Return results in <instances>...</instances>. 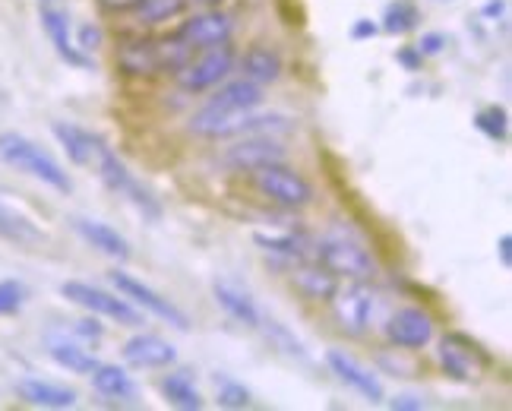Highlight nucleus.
Returning <instances> with one entry per match:
<instances>
[{
    "label": "nucleus",
    "instance_id": "1",
    "mask_svg": "<svg viewBox=\"0 0 512 411\" xmlns=\"http://www.w3.org/2000/svg\"><path fill=\"white\" fill-rule=\"evenodd\" d=\"M263 105V86H256L250 80H225L222 86H215L209 95V102L190 117V133L203 136V140H225L234 136L241 127V121Z\"/></svg>",
    "mask_w": 512,
    "mask_h": 411
},
{
    "label": "nucleus",
    "instance_id": "2",
    "mask_svg": "<svg viewBox=\"0 0 512 411\" xmlns=\"http://www.w3.org/2000/svg\"><path fill=\"white\" fill-rule=\"evenodd\" d=\"M0 162L29 174V178H35V181H42L45 187H51L57 193L73 190V181L64 171V165L57 162L48 149H42L35 140H29V136L16 133V130L0 133Z\"/></svg>",
    "mask_w": 512,
    "mask_h": 411
},
{
    "label": "nucleus",
    "instance_id": "3",
    "mask_svg": "<svg viewBox=\"0 0 512 411\" xmlns=\"http://www.w3.org/2000/svg\"><path fill=\"white\" fill-rule=\"evenodd\" d=\"M317 260L320 266H326L336 279H358V282H370L377 276V263H373L370 250L351 238L345 231H329L317 241Z\"/></svg>",
    "mask_w": 512,
    "mask_h": 411
},
{
    "label": "nucleus",
    "instance_id": "4",
    "mask_svg": "<svg viewBox=\"0 0 512 411\" xmlns=\"http://www.w3.org/2000/svg\"><path fill=\"white\" fill-rule=\"evenodd\" d=\"M234 61H238V57H234L231 42L193 51L187 57V64L181 70H174L177 86L187 89V92H206V89L222 86L234 70Z\"/></svg>",
    "mask_w": 512,
    "mask_h": 411
},
{
    "label": "nucleus",
    "instance_id": "5",
    "mask_svg": "<svg viewBox=\"0 0 512 411\" xmlns=\"http://www.w3.org/2000/svg\"><path fill=\"white\" fill-rule=\"evenodd\" d=\"M61 295L76 304L89 310L92 317H105V320H114L121 326H140L143 323V310L133 307L124 295H111V291L98 288V285H89V282H80V279H67L61 285Z\"/></svg>",
    "mask_w": 512,
    "mask_h": 411
},
{
    "label": "nucleus",
    "instance_id": "6",
    "mask_svg": "<svg viewBox=\"0 0 512 411\" xmlns=\"http://www.w3.org/2000/svg\"><path fill=\"white\" fill-rule=\"evenodd\" d=\"M253 181H256V190H260L266 200H272L282 209H304L313 203L310 181L301 171L288 168L285 162H275V165L253 171Z\"/></svg>",
    "mask_w": 512,
    "mask_h": 411
},
{
    "label": "nucleus",
    "instance_id": "7",
    "mask_svg": "<svg viewBox=\"0 0 512 411\" xmlns=\"http://www.w3.org/2000/svg\"><path fill=\"white\" fill-rule=\"evenodd\" d=\"M38 19H42V29L48 35L54 54L61 57L64 64H70L76 70L92 67V57L83 54L73 42V19H70L67 0H38Z\"/></svg>",
    "mask_w": 512,
    "mask_h": 411
},
{
    "label": "nucleus",
    "instance_id": "8",
    "mask_svg": "<svg viewBox=\"0 0 512 411\" xmlns=\"http://www.w3.org/2000/svg\"><path fill=\"white\" fill-rule=\"evenodd\" d=\"M329 301L332 310H336L339 329L348 332V336H364L373 320V310H377V295H373L370 282L348 279V285H339Z\"/></svg>",
    "mask_w": 512,
    "mask_h": 411
},
{
    "label": "nucleus",
    "instance_id": "9",
    "mask_svg": "<svg viewBox=\"0 0 512 411\" xmlns=\"http://www.w3.org/2000/svg\"><path fill=\"white\" fill-rule=\"evenodd\" d=\"M111 285H114L117 291H121V295H124L133 307H140V310L152 313V317L165 320L168 326L181 329V332H187V329H190V320H187V313H184L181 307H177L174 301H168L165 295H159V291H155V288H149L146 282L133 279L130 272L114 269V272H111Z\"/></svg>",
    "mask_w": 512,
    "mask_h": 411
},
{
    "label": "nucleus",
    "instance_id": "10",
    "mask_svg": "<svg viewBox=\"0 0 512 411\" xmlns=\"http://www.w3.org/2000/svg\"><path fill=\"white\" fill-rule=\"evenodd\" d=\"M288 149L282 143V136H238V143H231L222 155V162L231 171H260L266 165L285 162Z\"/></svg>",
    "mask_w": 512,
    "mask_h": 411
},
{
    "label": "nucleus",
    "instance_id": "11",
    "mask_svg": "<svg viewBox=\"0 0 512 411\" xmlns=\"http://www.w3.org/2000/svg\"><path fill=\"white\" fill-rule=\"evenodd\" d=\"M51 133H54V140L61 143V149L67 152V159L86 171H95L98 162L105 159V152L111 149L98 133H92L80 124H70V121H54Z\"/></svg>",
    "mask_w": 512,
    "mask_h": 411
},
{
    "label": "nucleus",
    "instance_id": "12",
    "mask_svg": "<svg viewBox=\"0 0 512 411\" xmlns=\"http://www.w3.org/2000/svg\"><path fill=\"white\" fill-rule=\"evenodd\" d=\"M190 51H203L212 45H222L231 42L234 35V19L222 10H206V13H196L190 19H184V26L174 32Z\"/></svg>",
    "mask_w": 512,
    "mask_h": 411
},
{
    "label": "nucleus",
    "instance_id": "13",
    "mask_svg": "<svg viewBox=\"0 0 512 411\" xmlns=\"http://www.w3.org/2000/svg\"><path fill=\"white\" fill-rule=\"evenodd\" d=\"M326 364H329L332 374H336L348 389H354L361 399H367L370 405L383 402L386 393H383L380 377L373 374V370H367L354 355H348V351H342V348H329L326 351Z\"/></svg>",
    "mask_w": 512,
    "mask_h": 411
},
{
    "label": "nucleus",
    "instance_id": "14",
    "mask_svg": "<svg viewBox=\"0 0 512 411\" xmlns=\"http://www.w3.org/2000/svg\"><path fill=\"white\" fill-rule=\"evenodd\" d=\"M121 358L127 367H136V370H162V367L177 364V348L168 339L155 336V332H136V336L124 342Z\"/></svg>",
    "mask_w": 512,
    "mask_h": 411
},
{
    "label": "nucleus",
    "instance_id": "15",
    "mask_svg": "<svg viewBox=\"0 0 512 411\" xmlns=\"http://www.w3.org/2000/svg\"><path fill=\"white\" fill-rule=\"evenodd\" d=\"M386 339L396 348H405V351L427 348L433 342V320L421 307H402L389 317Z\"/></svg>",
    "mask_w": 512,
    "mask_h": 411
},
{
    "label": "nucleus",
    "instance_id": "16",
    "mask_svg": "<svg viewBox=\"0 0 512 411\" xmlns=\"http://www.w3.org/2000/svg\"><path fill=\"white\" fill-rule=\"evenodd\" d=\"M70 225H73V231L80 234V238H83L92 250L102 253V257H108V260H114V263H127V260H130V253H133V250H130V241H127L117 228H111L108 222L83 219V215H76V219H73Z\"/></svg>",
    "mask_w": 512,
    "mask_h": 411
},
{
    "label": "nucleus",
    "instance_id": "17",
    "mask_svg": "<svg viewBox=\"0 0 512 411\" xmlns=\"http://www.w3.org/2000/svg\"><path fill=\"white\" fill-rule=\"evenodd\" d=\"M212 295H215V304H219L234 323H241L247 329H260L263 313H260V307H256V301L250 298L247 288H241L238 282H228V279H215Z\"/></svg>",
    "mask_w": 512,
    "mask_h": 411
},
{
    "label": "nucleus",
    "instance_id": "18",
    "mask_svg": "<svg viewBox=\"0 0 512 411\" xmlns=\"http://www.w3.org/2000/svg\"><path fill=\"white\" fill-rule=\"evenodd\" d=\"M16 396L35 408H73L76 405V389L51 383V380H38V377L19 380Z\"/></svg>",
    "mask_w": 512,
    "mask_h": 411
},
{
    "label": "nucleus",
    "instance_id": "19",
    "mask_svg": "<svg viewBox=\"0 0 512 411\" xmlns=\"http://www.w3.org/2000/svg\"><path fill=\"white\" fill-rule=\"evenodd\" d=\"M48 355L57 367H64L67 374H80L89 377L92 370L98 367V358L92 355L89 348H83L80 339H67V336H48Z\"/></svg>",
    "mask_w": 512,
    "mask_h": 411
},
{
    "label": "nucleus",
    "instance_id": "20",
    "mask_svg": "<svg viewBox=\"0 0 512 411\" xmlns=\"http://www.w3.org/2000/svg\"><path fill=\"white\" fill-rule=\"evenodd\" d=\"M253 244L260 247L266 257H275V260H282V263H304L307 260V241L301 238V234H294V231H285V234H266V231H253Z\"/></svg>",
    "mask_w": 512,
    "mask_h": 411
},
{
    "label": "nucleus",
    "instance_id": "21",
    "mask_svg": "<svg viewBox=\"0 0 512 411\" xmlns=\"http://www.w3.org/2000/svg\"><path fill=\"white\" fill-rule=\"evenodd\" d=\"M241 70H244V80L256 86H269L282 76V57L279 51H272L266 45H253L241 57Z\"/></svg>",
    "mask_w": 512,
    "mask_h": 411
},
{
    "label": "nucleus",
    "instance_id": "22",
    "mask_svg": "<svg viewBox=\"0 0 512 411\" xmlns=\"http://www.w3.org/2000/svg\"><path fill=\"white\" fill-rule=\"evenodd\" d=\"M89 377H92V386H95L98 396L114 399V402H130V399H136V383H133V377L127 374L124 367H117V364H98Z\"/></svg>",
    "mask_w": 512,
    "mask_h": 411
},
{
    "label": "nucleus",
    "instance_id": "23",
    "mask_svg": "<svg viewBox=\"0 0 512 411\" xmlns=\"http://www.w3.org/2000/svg\"><path fill=\"white\" fill-rule=\"evenodd\" d=\"M471 358H475V345H459L456 336L440 342V364L452 380L468 383V380L478 377V364Z\"/></svg>",
    "mask_w": 512,
    "mask_h": 411
},
{
    "label": "nucleus",
    "instance_id": "24",
    "mask_svg": "<svg viewBox=\"0 0 512 411\" xmlns=\"http://www.w3.org/2000/svg\"><path fill=\"white\" fill-rule=\"evenodd\" d=\"M0 238L10 241V244H19V247H32V244L42 241L45 234L29 219V215H23L7 203H0Z\"/></svg>",
    "mask_w": 512,
    "mask_h": 411
},
{
    "label": "nucleus",
    "instance_id": "25",
    "mask_svg": "<svg viewBox=\"0 0 512 411\" xmlns=\"http://www.w3.org/2000/svg\"><path fill=\"white\" fill-rule=\"evenodd\" d=\"M294 285H298V291H301V295H307L310 301H329L332 295H336L339 279L332 276L326 266L298 263V269H294Z\"/></svg>",
    "mask_w": 512,
    "mask_h": 411
},
{
    "label": "nucleus",
    "instance_id": "26",
    "mask_svg": "<svg viewBox=\"0 0 512 411\" xmlns=\"http://www.w3.org/2000/svg\"><path fill=\"white\" fill-rule=\"evenodd\" d=\"M162 396L168 405L181 408V411H200L203 408V396H200V389H196L190 370H174V374H168L162 380Z\"/></svg>",
    "mask_w": 512,
    "mask_h": 411
},
{
    "label": "nucleus",
    "instance_id": "27",
    "mask_svg": "<svg viewBox=\"0 0 512 411\" xmlns=\"http://www.w3.org/2000/svg\"><path fill=\"white\" fill-rule=\"evenodd\" d=\"M418 23H421V13L411 0H392L383 13V29L389 35H408L418 29Z\"/></svg>",
    "mask_w": 512,
    "mask_h": 411
},
{
    "label": "nucleus",
    "instance_id": "28",
    "mask_svg": "<svg viewBox=\"0 0 512 411\" xmlns=\"http://www.w3.org/2000/svg\"><path fill=\"white\" fill-rule=\"evenodd\" d=\"M187 7H190V0H143L133 13L143 26H159V23H168V19H177Z\"/></svg>",
    "mask_w": 512,
    "mask_h": 411
},
{
    "label": "nucleus",
    "instance_id": "29",
    "mask_svg": "<svg viewBox=\"0 0 512 411\" xmlns=\"http://www.w3.org/2000/svg\"><path fill=\"white\" fill-rule=\"evenodd\" d=\"M475 127L487 136V140L506 143V136H509V114L500 105H487V108H481L475 114Z\"/></svg>",
    "mask_w": 512,
    "mask_h": 411
},
{
    "label": "nucleus",
    "instance_id": "30",
    "mask_svg": "<svg viewBox=\"0 0 512 411\" xmlns=\"http://www.w3.org/2000/svg\"><path fill=\"white\" fill-rule=\"evenodd\" d=\"M215 402L222 408H247L250 405V389L238 380L215 377Z\"/></svg>",
    "mask_w": 512,
    "mask_h": 411
},
{
    "label": "nucleus",
    "instance_id": "31",
    "mask_svg": "<svg viewBox=\"0 0 512 411\" xmlns=\"http://www.w3.org/2000/svg\"><path fill=\"white\" fill-rule=\"evenodd\" d=\"M29 301V288L19 279H4L0 282V317H13L26 307Z\"/></svg>",
    "mask_w": 512,
    "mask_h": 411
},
{
    "label": "nucleus",
    "instance_id": "32",
    "mask_svg": "<svg viewBox=\"0 0 512 411\" xmlns=\"http://www.w3.org/2000/svg\"><path fill=\"white\" fill-rule=\"evenodd\" d=\"M260 329H266V339L269 342H275L279 345L285 355H298V358H307V351H304V345L291 336V332L282 326V323H275V320H260Z\"/></svg>",
    "mask_w": 512,
    "mask_h": 411
},
{
    "label": "nucleus",
    "instance_id": "33",
    "mask_svg": "<svg viewBox=\"0 0 512 411\" xmlns=\"http://www.w3.org/2000/svg\"><path fill=\"white\" fill-rule=\"evenodd\" d=\"M73 42H76V48H80L83 54H92V51H95L98 45H102V29H98V26H92V23H86V26H80V29H76Z\"/></svg>",
    "mask_w": 512,
    "mask_h": 411
},
{
    "label": "nucleus",
    "instance_id": "34",
    "mask_svg": "<svg viewBox=\"0 0 512 411\" xmlns=\"http://www.w3.org/2000/svg\"><path fill=\"white\" fill-rule=\"evenodd\" d=\"M73 336H76V339H86V342H98V339L105 336V326L98 323L95 317L76 320V323H73Z\"/></svg>",
    "mask_w": 512,
    "mask_h": 411
},
{
    "label": "nucleus",
    "instance_id": "35",
    "mask_svg": "<svg viewBox=\"0 0 512 411\" xmlns=\"http://www.w3.org/2000/svg\"><path fill=\"white\" fill-rule=\"evenodd\" d=\"M443 45H446V38H443L440 32H427V35L421 38L418 51H421V57H433V54H440V51H443Z\"/></svg>",
    "mask_w": 512,
    "mask_h": 411
},
{
    "label": "nucleus",
    "instance_id": "36",
    "mask_svg": "<svg viewBox=\"0 0 512 411\" xmlns=\"http://www.w3.org/2000/svg\"><path fill=\"white\" fill-rule=\"evenodd\" d=\"M380 32V26L373 23V19H354V26H351V38L354 42H364V38H373Z\"/></svg>",
    "mask_w": 512,
    "mask_h": 411
},
{
    "label": "nucleus",
    "instance_id": "37",
    "mask_svg": "<svg viewBox=\"0 0 512 411\" xmlns=\"http://www.w3.org/2000/svg\"><path fill=\"white\" fill-rule=\"evenodd\" d=\"M389 408H396V411H421L424 399H418V396H396V399L389 402Z\"/></svg>",
    "mask_w": 512,
    "mask_h": 411
},
{
    "label": "nucleus",
    "instance_id": "38",
    "mask_svg": "<svg viewBox=\"0 0 512 411\" xmlns=\"http://www.w3.org/2000/svg\"><path fill=\"white\" fill-rule=\"evenodd\" d=\"M98 4H102V10H108V13H124V10H136L143 0H98Z\"/></svg>",
    "mask_w": 512,
    "mask_h": 411
},
{
    "label": "nucleus",
    "instance_id": "39",
    "mask_svg": "<svg viewBox=\"0 0 512 411\" xmlns=\"http://www.w3.org/2000/svg\"><path fill=\"white\" fill-rule=\"evenodd\" d=\"M399 61L405 64V70H418L421 67V51L418 48H402L399 51Z\"/></svg>",
    "mask_w": 512,
    "mask_h": 411
},
{
    "label": "nucleus",
    "instance_id": "40",
    "mask_svg": "<svg viewBox=\"0 0 512 411\" xmlns=\"http://www.w3.org/2000/svg\"><path fill=\"white\" fill-rule=\"evenodd\" d=\"M497 250H500V263H503V269H509V266H512V238H509V234H500Z\"/></svg>",
    "mask_w": 512,
    "mask_h": 411
},
{
    "label": "nucleus",
    "instance_id": "41",
    "mask_svg": "<svg viewBox=\"0 0 512 411\" xmlns=\"http://www.w3.org/2000/svg\"><path fill=\"white\" fill-rule=\"evenodd\" d=\"M500 10H503L500 0H494V4H487V7H484V13H487V16H494V13H500Z\"/></svg>",
    "mask_w": 512,
    "mask_h": 411
},
{
    "label": "nucleus",
    "instance_id": "42",
    "mask_svg": "<svg viewBox=\"0 0 512 411\" xmlns=\"http://www.w3.org/2000/svg\"><path fill=\"white\" fill-rule=\"evenodd\" d=\"M196 4H219V0H196Z\"/></svg>",
    "mask_w": 512,
    "mask_h": 411
}]
</instances>
